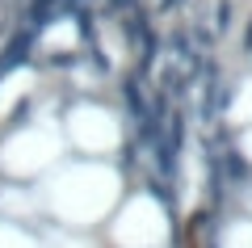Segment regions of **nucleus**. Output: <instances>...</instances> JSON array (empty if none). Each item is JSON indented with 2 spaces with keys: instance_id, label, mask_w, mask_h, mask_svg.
Instances as JSON below:
<instances>
[{
  "instance_id": "1",
  "label": "nucleus",
  "mask_w": 252,
  "mask_h": 248,
  "mask_svg": "<svg viewBox=\"0 0 252 248\" xmlns=\"http://www.w3.org/2000/svg\"><path fill=\"white\" fill-rule=\"evenodd\" d=\"M63 164V131L55 118H26L13 122L0 139V177H9L13 185L30 177H51Z\"/></svg>"
},
{
  "instance_id": "2",
  "label": "nucleus",
  "mask_w": 252,
  "mask_h": 248,
  "mask_svg": "<svg viewBox=\"0 0 252 248\" xmlns=\"http://www.w3.org/2000/svg\"><path fill=\"white\" fill-rule=\"evenodd\" d=\"M63 147L84 151L80 160H105L114 164V156L126 147V126L118 122V109H109L101 97H76L63 109Z\"/></svg>"
},
{
  "instance_id": "3",
  "label": "nucleus",
  "mask_w": 252,
  "mask_h": 248,
  "mask_svg": "<svg viewBox=\"0 0 252 248\" xmlns=\"http://www.w3.org/2000/svg\"><path fill=\"white\" fill-rule=\"evenodd\" d=\"M172 236H177L172 214L164 206V198H156V189L122 198L118 211L109 214V240L118 248H168Z\"/></svg>"
},
{
  "instance_id": "4",
  "label": "nucleus",
  "mask_w": 252,
  "mask_h": 248,
  "mask_svg": "<svg viewBox=\"0 0 252 248\" xmlns=\"http://www.w3.org/2000/svg\"><path fill=\"white\" fill-rule=\"evenodd\" d=\"M215 248H252V219L248 214L227 219L223 227L215 231Z\"/></svg>"
},
{
  "instance_id": "5",
  "label": "nucleus",
  "mask_w": 252,
  "mask_h": 248,
  "mask_svg": "<svg viewBox=\"0 0 252 248\" xmlns=\"http://www.w3.org/2000/svg\"><path fill=\"white\" fill-rule=\"evenodd\" d=\"M235 151H240V160H244V169H252V122H248V126H240V131H235Z\"/></svg>"
},
{
  "instance_id": "6",
  "label": "nucleus",
  "mask_w": 252,
  "mask_h": 248,
  "mask_svg": "<svg viewBox=\"0 0 252 248\" xmlns=\"http://www.w3.org/2000/svg\"><path fill=\"white\" fill-rule=\"evenodd\" d=\"M46 248H93V244H89L84 236H72V231H59V236H55Z\"/></svg>"
}]
</instances>
